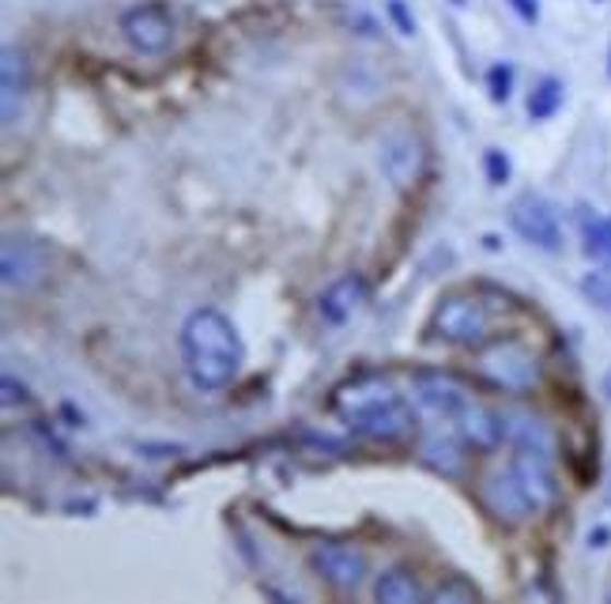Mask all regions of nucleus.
Here are the masks:
<instances>
[{
    "mask_svg": "<svg viewBox=\"0 0 611 604\" xmlns=\"http://www.w3.org/2000/svg\"><path fill=\"white\" fill-rule=\"evenodd\" d=\"M559 495L555 472H551V454L517 446V457L502 472H491L480 487L487 514H494L506 526H522L543 506H551Z\"/></svg>",
    "mask_w": 611,
    "mask_h": 604,
    "instance_id": "obj_1",
    "label": "nucleus"
},
{
    "mask_svg": "<svg viewBox=\"0 0 611 604\" xmlns=\"http://www.w3.org/2000/svg\"><path fill=\"white\" fill-rule=\"evenodd\" d=\"M181 355H185V371L193 386L216 394L238 378L245 363V345L227 314L204 306L189 314L185 329H181Z\"/></svg>",
    "mask_w": 611,
    "mask_h": 604,
    "instance_id": "obj_2",
    "label": "nucleus"
},
{
    "mask_svg": "<svg viewBox=\"0 0 611 604\" xmlns=\"http://www.w3.org/2000/svg\"><path fill=\"white\" fill-rule=\"evenodd\" d=\"M333 408L344 423L362 438L374 443H400L404 435H411V404L396 394L393 382L378 378V374H362L336 389Z\"/></svg>",
    "mask_w": 611,
    "mask_h": 604,
    "instance_id": "obj_3",
    "label": "nucleus"
},
{
    "mask_svg": "<svg viewBox=\"0 0 611 604\" xmlns=\"http://www.w3.org/2000/svg\"><path fill=\"white\" fill-rule=\"evenodd\" d=\"M431 333L453 348H487L491 345V314L476 295H450L438 302Z\"/></svg>",
    "mask_w": 611,
    "mask_h": 604,
    "instance_id": "obj_4",
    "label": "nucleus"
},
{
    "mask_svg": "<svg viewBox=\"0 0 611 604\" xmlns=\"http://www.w3.org/2000/svg\"><path fill=\"white\" fill-rule=\"evenodd\" d=\"M121 35L129 38L132 50L155 57L167 53L170 43H175V20H170V8L159 4V0H147V4H136L121 15Z\"/></svg>",
    "mask_w": 611,
    "mask_h": 604,
    "instance_id": "obj_5",
    "label": "nucleus"
},
{
    "mask_svg": "<svg viewBox=\"0 0 611 604\" xmlns=\"http://www.w3.org/2000/svg\"><path fill=\"white\" fill-rule=\"evenodd\" d=\"M0 273H4V288L8 291L38 288V283L46 280V273H49L46 242L23 239V234L4 239V250H0Z\"/></svg>",
    "mask_w": 611,
    "mask_h": 604,
    "instance_id": "obj_6",
    "label": "nucleus"
},
{
    "mask_svg": "<svg viewBox=\"0 0 611 604\" xmlns=\"http://www.w3.org/2000/svg\"><path fill=\"white\" fill-rule=\"evenodd\" d=\"M510 224H514V231L522 234L528 246L548 253L563 250V227H559L555 208L543 197H536V193H525V197L510 204Z\"/></svg>",
    "mask_w": 611,
    "mask_h": 604,
    "instance_id": "obj_7",
    "label": "nucleus"
},
{
    "mask_svg": "<svg viewBox=\"0 0 611 604\" xmlns=\"http://www.w3.org/2000/svg\"><path fill=\"white\" fill-rule=\"evenodd\" d=\"M411 401L423 408V412H431V415L457 420V415L465 412L468 404H472V397H468L465 382L453 378V374L419 371V374H411Z\"/></svg>",
    "mask_w": 611,
    "mask_h": 604,
    "instance_id": "obj_8",
    "label": "nucleus"
},
{
    "mask_svg": "<svg viewBox=\"0 0 611 604\" xmlns=\"http://www.w3.org/2000/svg\"><path fill=\"white\" fill-rule=\"evenodd\" d=\"M423 162H427L423 141H419L411 129H393V133L382 141V170L396 190L416 185L419 174H423Z\"/></svg>",
    "mask_w": 611,
    "mask_h": 604,
    "instance_id": "obj_9",
    "label": "nucleus"
},
{
    "mask_svg": "<svg viewBox=\"0 0 611 604\" xmlns=\"http://www.w3.org/2000/svg\"><path fill=\"white\" fill-rule=\"evenodd\" d=\"M310 567L318 570L321 582H328L333 590H359L367 578V555L351 544H321L310 555Z\"/></svg>",
    "mask_w": 611,
    "mask_h": 604,
    "instance_id": "obj_10",
    "label": "nucleus"
},
{
    "mask_svg": "<svg viewBox=\"0 0 611 604\" xmlns=\"http://www.w3.org/2000/svg\"><path fill=\"white\" fill-rule=\"evenodd\" d=\"M483 371L499 382L502 389H528L540 374L532 348H525L522 340H499L491 352L483 355Z\"/></svg>",
    "mask_w": 611,
    "mask_h": 604,
    "instance_id": "obj_11",
    "label": "nucleus"
},
{
    "mask_svg": "<svg viewBox=\"0 0 611 604\" xmlns=\"http://www.w3.org/2000/svg\"><path fill=\"white\" fill-rule=\"evenodd\" d=\"M362 302H367V280H362L359 273H348L321 291L318 314H321V322H328V325H344V322H351V314Z\"/></svg>",
    "mask_w": 611,
    "mask_h": 604,
    "instance_id": "obj_12",
    "label": "nucleus"
},
{
    "mask_svg": "<svg viewBox=\"0 0 611 604\" xmlns=\"http://www.w3.org/2000/svg\"><path fill=\"white\" fill-rule=\"evenodd\" d=\"M457 420H460V435H465L476 450H494V446L506 438V415H494L480 404H468Z\"/></svg>",
    "mask_w": 611,
    "mask_h": 604,
    "instance_id": "obj_13",
    "label": "nucleus"
},
{
    "mask_svg": "<svg viewBox=\"0 0 611 604\" xmlns=\"http://www.w3.org/2000/svg\"><path fill=\"white\" fill-rule=\"evenodd\" d=\"M27 53L15 50V46H4V57H0V99H4V125L15 121V99H23L27 92Z\"/></svg>",
    "mask_w": 611,
    "mask_h": 604,
    "instance_id": "obj_14",
    "label": "nucleus"
},
{
    "mask_svg": "<svg viewBox=\"0 0 611 604\" xmlns=\"http://www.w3.org/2000/svg\"><path fill=\"white\" fill-rule=\"evenodd\" d=\"M419 457H423L427 469L442 472V476H457L460 464H465V454L450 435H427L423 446H419Z\"/></svg>",
    "mask_w": 611,
    "mask_h": 604,
    "instance_id": "obj_15",
    "label": "nucleus"
},
{
    "mask_svg": "<svg viewBox=\"0 0 611 604\" xmlns=\"http://www.w3.org/2000/svg\"><path fill=\"white\" fill-rule=\"evenodd\" d=\"M374 597L382 604H419V601H427V590L408 575V570H390V575L378 578Z\"/></svg>",
    "mask_w": 611,
    "mask_h": 604,
    "instance_id": "obj_16",
    "label": "nucleus"
},
{
    "mask_svg": "<svg viewBox=\"0 0 611 604\" xmlns=\"http://www.w3.org/2000/svg\"><path fill=\"white\" fill-rule=\"evenodd\" d=\"M563 99H566L563 80L543 76L540 84H536L532 92H528V118H532V121H548V118H555V113L563 110Z\"/></svg>",
    "mask_w": 611,
    "mask_h": 604,
    "instance_id": "obj_17",
    "label": "nucleus"
},
{
    "mask_svg": "<svg viewBox=\"0 0 611 604\" xmlns=\"http://www.w3.org/2000/svg\"><path fill=\"white\" fill-rule=\"evenodd\" d=\"M582 239L589 257L611 261V216H597V212L582 208Z\"/></svg>",
    "mask_w": 611,
    "mask_h": 604,
    "instance_id": "obj_18",
    "label": "nucleus"
},
{
    "mask_svg": "<svg viewBox=\"0 0 611 604\" xmlns=\"http://www.w3.org/2000/svg\"><path fill=\"white\" fill-rule=\"evenodd\" d=\"M510 92H514V64L510 61L491 64V72H487V95H491V102H510Z\"/></svg>",
    "mask_w": 611,
    "mask_h": 604,
    "instance_id": "obj_19",
    "label": "nucleus"
},
{
    "mask_svg": "<svg viewBox=\"0 0 611 604\" xmlns=\"http://www.w3.org/2000/svg\"><path fill=\"white\" fill-rule=\"evenodd\" d=\"M582 291L589 295L597 306L611 310V268H600V273H589L582 280Z\"/></svg>",
    "mask_w": 611,
    "mask_h": 604,
    "instance_id": "obj_20",
    "label": "nucleus"
},
{
    "mask_svg": "<svg viewBox=\"0 0 611 604\" xmlns=\"http://www.w3.org/2000/svg\"><path fill=\"white\" fill-rule=\"evenodd\" d=\"M483 174H487V182H491V185L510 182V155L502 148H487L483 152Z\"/></svg>",
    "mask_w": 611,
    "mask_h": 604,
    "instance_id": "obj_21",
    "label": "nucleus"
},
{
    "mask_svg": "<svg viewBox=\"0 0 611 604\" xmlns=\"http://www.w3.org/2000/svg\"><path fill=\"white\" fill-rule=\"evenodd\" d=\"M390 20L396 23V31H400V35H416V15L408 12V4H404V0H390Z\"/></svg>",
    "mask_w": 611,
    "mask_h": 604,
    "instance_id": "obj_22",
    "label": "nucleus"
},
{
    "mask_svg": "<svg viewBox=\"0 0 611 604\" xmlns=\"http://www.w3.org/2000/svg\"><path fill=\"white\" fill-rule=\"evenodd\" d=\"M472 597H476L472 585H460V582H453V585H445V590L434 593V601H472Z\"/></svg>",
    "mask_w": 611,
    "mask_h": 604,
    "instance_id": "obj_23",
    "label": "nucleus"
},
{
    "mask_svg": "<svg viewBox=\"0 0 611 604\" xmlns=\"http://www.w3.org/2000/svg\"><path fill=\"white\" fill-rule=\"evenodd\" d=\"M510 8L517 12L522 23H536L540 20V0H510Z\"/></svg>",
    "mask_w": 611,
    "mask_h": 604,
    "instance_id": "obj_24",
    "label": "nucleus"
},
{
    "mask_svg": "<svg viewBox=\"0 0 611 604\" xmlns=\"http://www.w3.org/2000/svg\"><path fill=\"white\" fill-rule=\"evenodd\" d=\"M589 541H592V548H604V541H608V529H597V533H592Z\"/></svg>",
    "mask_w": 611,
    "mask_h": 604,
    "instance_id": "obj_25",
    "label": "nucleus"
},
{
    "mask_svg": "<svg viewBox=\"0 0 611 604\" xmlns=\"http://www.w3.org/2000/svg\"><path fill=\"white\" fill-rule=\"evenodd\" d=\"M604 389H608V397H611V374H608V378H604Z\"/></svg>",
    "mask_w": 611,
    "mask_h": 604,
    "instance_id": "obj_26",
    "label": "nucleus"
},
{
    "mask_svg": "<svg viewBox=\"0 0 611 604\" xmlns=\"http://www.w3.org/2000/svg\"><path fill=\"white\" fill-rule=\"evenodd\" d=\"M450 4H457V8H460V4H465V0H450Z\"/></svg>",
    "mask_w": 611,
    "mask_h": 604,
    "instance_id": "obj_27",
    "label": "nucleus"
},
{
    "mask_svg": "<svg viewBox=\"0 0 611 604\" xmlns=\"http://www.w3.org/2000/svg\"><path fill=\"white\" fill-rule=\"evenodd\" d=\"M608 72H611V50H608Z\"/></svg>",
    "mask_w": 611,
    "mask_h": 604,
    "instance_id": "obj_28",
    "label": "nucleus"
}]
</instances>
